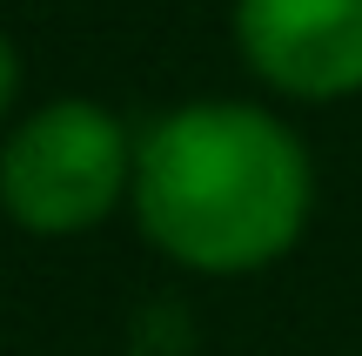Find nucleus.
Returning a JSON list of instances; mask_svg holds the SVG:
<instances>
[{
	"instance_id": "obj_4",
	"label": "nucleus",
	"mask_w": 362,
	"mask_h": 356,
	"mask_svg": "<svg viewBox=\"0 0 362 356\" xmlns=\"http://www.w3.org/2000/svg\"><path fill=\"white\" fill-rule=\"evenodd\" d=\"M13 101H21V47H13L7 27H0V128H7Z\"/></svg>"
},
{
	"instance_id": "obj_1",
	"label": "nucleus",
	"mask_w": 362,
	"mask_h": 356,
	"mask_svg": "<svg viewBox=\"0 0 362 356\" xmlns=\"http://www.w3.org/2000/svg\"><path fill=\"white\" fill-rule=\"evenodd\" d=\"M134 229L194 276H255L315 222V155L262 101H181L134 142Z\"/></svg>"
},
{
	"instance_id": "obj_3",
	"label": "nucleus",
	"mask_w": 362,
	"mask_h": 356,
	"mask_svg": "<svg viewBox=\"0 0 362 356\" xmlns=\"http://www.w3.org/2000/svg\"><path fill=\"white\" fill-rule=\"evenodd\" d=\"M242 67L282 101L362 94V0H235Z\"/></svg>"
},
{
	"instance_id": "obj_2",
	"label": "nucleus",
	"mask_w": 362,
	"mask_h": 356,
	"mask_svg": "<svg viewBox=\"0 0 362 356\" xmlns=\"http://www.w3.org/2000/svg\"><path fill=\"white\" fill-rule=\"evenodd\" d=\"M141 134L88 94L34 108L0 142V215L21 236L74 242L128 209Z\"/></svg>"
}]
</instances>
